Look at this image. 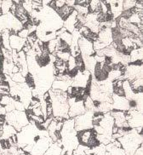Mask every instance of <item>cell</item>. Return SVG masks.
Returning a JSON list of instances; mask_svg holds the SVG:
<instances>
[{
	"mask_svg": "<svg viewBox=\"0 0 143 155\" xmlns=\"http://www.w3.org/2000/svg\"><path fill=\"white\" fill-rule=\"evenodd\" d=\"M57 42H58V39L56 38L55 39L50 40V41L47 43V48H48V50H49V53L50 54H53L55 52L56 45H57Z\"/></svg>",
	"mask_w": 143,
	"mask_h": 155,
	"instance_id": "cell-38",
	"label": "cell"
},
{
	"mask_svg": "<svg viewBox=\"0 0 143 155\" xmlns=\"http://www.w3.org/2000/svg\"><path fill=\"white\" fill-rule=\"evenodd\" d=\"M72 84V80L71 81H63V80H56L53 82L51 85L50 90H56V91H60L67 92L68 87L71 86Z\"/></svg>",
	"mask_w": 143,
	"mask_h": 155,
	"instance_id": "cell-21",
	"label": "cell"
},
{
	"mask_svg": "<svg viewBox=\"0 0 143 155\" xmlns=\"http://www.w3.org/2000/svg\"><path fill=\"white\" fill-rule=\"evenodd\" d=\"M27 42V39L20 38L17 35H10L9 36V46L11 50H16L17 52L22 50L24 45Z\"/></svg>",
	"mask_w": 143,
	"mask_h": 155,
	"instance_id": "cell-17",
	"label": "cell"
},
{
	"mask_svg": "<svg viewBox=\"0 0 143 155\" xmlns=\"http://www.w3.org/2000/svg\"><path fill=\"white\" fill-rule=\"evenodd\" d=\"M17 36L21 38H24V39H27L29 36V31L27 28H22L20 32H18L17 33Z\"/></svg>",
	"mask_w": 143,
	"mask_h": 155,
	"instance_id": "cell-39",
	"label": "cell"
},
{
	"mask_svg": "<svg viewBox=\"0 0 143 155\" xmlns=\"http://www.w3.org/2000/svg\"><path fill=\"white\" fill-rule=\"evenodd\" d=\"M126 155H133L135 150L142 144L143 135H139L135 129H131L125 136L118 139Z\"/></svg>",
	"mask_w": 143,
	"mask_h": 155,
	"instance_id": "cell-2",
	"label": "cell"
},
{
	"mask_svg": "<svg viewBox=\"0 0 143 155\" xmlns=\"http://www.w3.org/2000/svg\"><path fill=\"white\" fill-rule=\"evenodd\" d=\"M2 75H3V74L0 73V79H2ZM2 80H3V79H2Z\"/></svg>",
	"mask_w": 143,
	"mask_h": 155,
	"instance_id": "cell-48",
	"label": "cell"
},
{
	"mask_svg": "<svg viewBox=\"0 0 143 155\" xmlns=\"http://www.w3.org/2000/svg\"><path fill=\"white\" fill-rule=\"evenodd\" d=\"M5 107V110L6 113H10V112H13L15 109V106H14V102L11 103V104H9V105H6L4 107Z\"/></svg>",
	"mask_w": 143,
	"mask_h": 155,
	"instance_id": "cell-42",
	"label": "cell"
},
{
	"mask_svg": "<svg viewBox=\"0 0 143 155\" xmlns=\"http://www.w3.org/2000/svg\"><path fill=\"white\" fill-rule=\"evenodd\" d=\"M96 40L106 46L112 45V43L113 42V38H112V32L111 28L101 29L97 34Z\"/></svg>",
	"mask_w": 143,
	"mask_h": 155,
	"instance_id": "cell-14",
	"label": "cell"
},
{
	"mask_svg": "<svg viewBox=\"0 0 143 155\" xmlns=\"http://www.w3.org/2000/svg\"><path fill=\"white\" fill-rule=\"evenodd\" d=\"M0 150H2V147H1V143H0Z\"/></svg>",
	"mask_w": 143,
	"mask_h": 155,
	"instance_id": "cell-49",
	"label": "cell"
},
{
	"mask_svg": "<svg viewBox=\"0 0 143 155\" xmlns=\"http://www.w3.org/2000/svg\"><path fill=\"white\" fill-rule=\"evenodd\" d=\"M21 5L23 7L24 10L28 13V14H30L32 12V1L31 0H23L21 1Z\"/></svg>",
	"mask_w": 143,
	"mask_h": 155,
	"instance_id": "cell-36",
	"label": "cell"
},
{
	"mask_svg": "<svg viewBox=\"0 0 143 155\" xmlns=\"http://www.w3.org/2000/svg\"><path fill=\"white\" fill-rule=\"evenodd\" d=\"M48 92L50 97L52 114L54 118L60 117L64 119L65 120L69 119L70 118L68 116L69 105L67 103L68 96L67 92L56 91V90H50Z\"/></svg>",
	"mask_w": 143,
	"mask_h": 155,
	"instance_id": "cell-1",
	"label": "cell"
},
{
	"mask_svg": "<svg viewBox=\"0 0 143 155\" xmlns=\"http://www.w3.org/2000/svg\"><path fill=\"white\" fill-rule=\"evenodd\" d=\"M60 141H61L62 148L66 152H73L79 145V142L77 138V131L75 130V129L61 136Z\"/></svg>",
	"mask_w": 143,
	"mask_h": 155,
	"instance_id": "cell-6",
	"label": "cell"
},
{
	"mask_svg": "<svg viewBox=\"0 0 143 155\" xmlns=\"http://www.w3.org/2000/svg\"><path fill=\"white\" fill-rule=\"evenodd\" d=\"M93 116L94 112L92 111H85L83 114L73 118L74 129L77 132L93 129Z\"/></svg>",
	"mask_w": 143,
	"mask_h": 155,
	"instance_id": "cell-5",
	"label": "cell"
},
{
	"mask_svg": "<svg viewBox=\"0 0 143 155\" xmlns=\"http://www.w3.org/2000/svg\"><path fill=\"white\" fill-rule=\"evenodd\" d=\"M112 110H118L123 112H126L129 110V101L125 96H117L113 93L112 96Z\"/></svg>",
	"mask_w": 143,
	"mask_h": 155,
	"instance_id": "cell-12",
	"label": "cell"
},
{
	"mask_svg": "<svg viewBox=\"0 0 143 155\" xmlns=\"http://www.w3.org/2000/svg\"><path fill=\"white\" fill-rule=\"evenodd\" d=\"M14 106L15 109L17 110V111H20V112H25L26 111L25 107L21 101H14Z\"/></svg>",
	"mask_w": 143,
	"mask_h": 155,
	"instance_id": "cell-40",
	"label": "cell"
},
{
	"mask_svg": "<svg viewBox=\"0 0 143 155\" xmlns=\"http://www.w3.org/2000/svg\"><path fill=\"white\" fill-rule=\"evenodd\" d=\"M1 2H2V1H0V5H1Z\"/></svg>",
	"mask_w": 143,
	"mask_h": 155,
	"instance_id": "cell-52",
	"label": "cell"
},
{
	"mask_svg": "<svg viewBox=\"0 0 143 155\" xmlns=\"http://www.w3.org/2000/svg\"><path fill=\"white\" fill-rule=\"evenodd\" d=\"M130 83V86L132 88L133 91L135 93H138V92H142L143 88V78H139L133 80Z\"/></svg>",
	"mask_w": 143,
	"mask_h": 155,
	"instance_id": "cell-26",
	"label": "cell"
},
{
	"mask_svg": "<svg viewBox=\"0 0 143 155\" xmlns=\"http://www.w3.org/2000/svg\"><path fill=\"white\" fill-rule=\"evenodd\" d=\"M91 74L87 70H84L83 72L79 71L72 79L71 86L73 88H83L85 89L87 87L88 84L91 80Z\"/></svg>",
	"mask_w": 143,
	"mask_h": 155,
	"instance_id": "cell-10",
	"label": "cell"
},
{
	"mask_svg": "<svg viewBox=\"0 0 143 155\" xmlns=\"http://www.w3.org/2000/svg\"><path fill=\"white\" fill-rule=\"evenodd\" d=\"M5 123L13 126L17 132L29 124V120L26 112H20L17 110H14L10 113H6L5 115Z\"/></svg>",
	"mask_w": 143,
	"mask_h": 155,
	"instance_id": "cell-4",
	"label": "cell"
},
{
	"mask_svg": "<svg viewBox=\"0 0 143 155\" xmlns=\"http://www.w3.org/2000/svg\"><path fill=\"white\" fill-rule=\"evenodd\" d=\"M54 141L51 140L50 137H39L37 141L32 144V148L31 153L29 154L31 155H44V153L49 148V147Z\"/></svg>",
	"mask_w": 143,
	"mask_h": 155,
	"instance_id": "cell-9",
	"label": "cell"
},
{
	"mask_svg": "<svg viewBox=\"0 0 143 155\" xmlns=\"http://www.w3.org/2000/svg\"><path fill=\"white\" fill-rule=\"evenodd\" d=\"M66 5L68 6V7H73L75 5V0H68V1H66Z\"/></svg>",
	"mask_w": 143,
	"mask_h": 155,
	"instance_id": "cell-43",
	"label": "cell"
},
{
	"mask_svg": "<svg viewBox=\"0 0 143 155\" xmlns=\"http://www.w3.org/2000/svg\"><path fill=\"white\" fill-rule=\"evenodd\" d=\"M20 72V70H19V68L17 67V66H15V65L14 68H13V69H12V74H14V73H17Z\"/></svg>",
	"mask_w": 143,
	"mask_h": 155,
	"instance_id": "cell-45",
	"label": "cell"
},
{
	"mask_svg": "<svg viewBox=\"0 0 143 155\" xmlns=\"http://www.w3.org/2000/svg\"><path fill=\"white\" fill-rule=\"evenodd\" d=\"M129 58L130 63H134L136 61H143V48L134 49L129 52Z\"/></svg>",
	"mask_w": 143,
	"mask_h": 155,
	"instance_id": "cell-23",
	"label": "cell"
},
{
	"mask_svg": "<svg viewBox=\"0 0 143 155\" xmlns=\"http://www.w3.org/2000/svg\"><path fill=\"white\" fill-rule=\"evenodd\" d=\"M38 130H39L37 128L36 124H31L22 128L19 132L16 133V147L18 148H23L27 145L33 144L40 137L38 136Z\"/></svg>",
	"mask_w": 143,
	"mask_h": 155,
	"instance_id": "cell-3",
	"label": "cell"
},
{
	"mask_svg": "<svg viewBox=\"0 0 143 155\" xmlns=\"http://www.w3.org/2000/svg\"><path fill=\"white\" fill-rule=\"evenodd\" d=\"M32 113L33 115H35V116H37V117H43V118H44V115H43V113H42L40 107H37V108H35V109H32Z\"/></svg>",
	"mask_w": 143,
	"mask_h": 155,
	"instance_id": "cell-41",
	"label": "cell"
},
{
	"mask_svg": "<svg viewBox=\"0 0 143 155\" xmlns=\"http://www.w3.org/2000/svg\"><path fill=\"white\" fill-rule=\"evenodd\" d=\"M62 151V146H61V141L58 140L56 142H53L49 148L44 153V155H60Z\"/></svg>",
	"mask_w": 143,
	"mask_h": 155,
	"instance_id": "cell-20",
	"label": "cell"
},
{
	"mask_svg": "<svg viewBox=\"0 0 143 155\" xmlns=\"http://www.w3.org/2000/svg\"><path fill=\"white\" fill-rule=\"evenodd\" d=\"M132 100L135 102V106H136L135 110L143 112V92L135 93L134 97Z\"/></svg>",
	"mask_w": 143,
	"mask_h": 155,
	"instance_id": "cell-25",
	"label": "cell"
},
{
	"mask_svg": "<svg viewBox=\"0 0 143 155\" xmlns=\"http://www.w3.org/2000/svg\"><path fill=\"white\" fill-rule=\"evenodd\" d=\"M17 131L15 130V128L8 124L5 123L3 124V130H2V136L0 137V140H8L9 138L16 135Z\"/></svg>",
	"mask_w": 143,
	"mask_h": 155,
	"instance_id": "cell-22",
	"label": "cell"
},
{
	"mask_svg": "<svg viewBox=\"0 0 143 155\" xmlns=\"http://www.w3.org/2000/svg\"><path fill=\"white\" fill-rule=\"evenodd\" d=\"M58 38L60 39H61L62 41L64 42L65 44H67L70 47L71 43H72V33H70L68 32H65L62 34H60Z\"/></svg>",
	"mask_w": 143,
	"mask_h": 155,
	"instance_id": "cell-34",
	"label": "cell"
},
{
	"mask_svg": "<svg viewBox=\"0 0 143 155\" xmlns=\"http://www.w3.org/2000/svg\"><path fill=\"white\" fill-rule=\"evenodd\" d=\"M80 55L82 56H93L96 55V51L93 48V43L84 37H81L78 42Z\"/></svg>",
	"mask_w": 143,
	"mask_h": 155,
	"instance_id": "cell-11",
	"label": "cell"
},
{
	"mask_svg": "<svg viewBox=\"0 0 143 155\" xmlns=\"http://www.w3.org/2000/svg\"><path fill=\"white\" fill-rule=\"evenodd\" d=\"M118 130H119V128L114 125V126L112 127V134H115V133H118Z\"/></svg>",
	"mask_w": 143,
	"mask_h": 155,
	"instance_id": "cell-46",
	"label": "cell"
},
{
	"mask_svg": "<svg viewBox=\"0 0 143 155\" xmlns=\"http://www.w3.org/2000/svg\"><path fill=\"white\" fill-rule=\"evenodd\" d=\"M97 125L101 126L104 130L105 134L106 135H112V127L114 126V119L111 116L110 113H106L103 115L102 119L99 121Z\"/></svg>",
	"mask_w": 143,
	"mask_h": 155,
	"instance_id": "cell-13",
	"label": "cell"
},
{
	"mask_svg": "<svg viewBox=\"0 0 143 155\" xmlns=\"http://www.w3.org/2000/svg\"><path fill=\"white\" fill-rule=\"evenodd\" d=\"M12 5H13V1H10V0L2 1L1 5H0V9H1V11H2V14H8L10 11V8H11Z\"/></svg>",
	"mask_w": 143,
	"mask_h": 155,
	"instance_id": "cell-28",
	"label": "cell"
},
{
	"mask_svg": "<svg viewBox=\"0 0 143 155\" xmlns=\"http://www.w3.org/2000/svg\"><path fill=\"white\" fill-rule=\"evenodd\" d=\"M85 111L86 109L83 105V100H77L73 105L69 107L68 116L70 119H73L80 114H83Z\"/></svg>",
	"mask_w": 143,
	"mask_h": 155,
	"instance_id": "cell-16",
	"label": "cell"
},
{
	"mask_svg": "<svg viewBox=\"0 0 143 155\" xmlns=\"http://www.w3.org/2000/svg\"><path fill=\"white\" fill-rule=\"evenodd\" d=\"M53 54L56 55V58L61 60L64 62H67L71 56V54L69 52H63V51H56V52H54Z\"/></svg>",
	"mask_w": 143,
	"mask_h": 155,
	"instance_id": "cell-31",
	"label": "cell"
},
{
	"mask_svg": "<svg viewBox=\"0 0 143 155\" xmlns=\"http://www.w3.org/2000/svg\"><path fill=\"white\" fill-rule=\"evenodd\" d=\"M84 65V69L87 70L88 72L91 74V76H94L95 73V68H96V61L95 59V56H82Z\"/></svg>",
	"mask_w": 143,
	"mask_h": 155,
	"instance_id": "cell-19",
	"label": "cell"
},
{
	"mask_svg": "<svg viewBox=\"0 0 143 155\" xmlns=\"http://www.w3.org/2000/svg\"><path fill=\"white\" fill-rule=\"evenodd\" d=\"M64 155H73V152H65Z\"/></svg>",
	"mask_w": 143,
	"mask_h": 155,
	"instance_id": "cell-47",
	"label": "cell"
},
{
	"mask_svg": "<svg viewBox=\"0 0 143 155\" xmlns=\"http://www.w3.org/2000/svg\"><path fill=\"white\" fill-rule=\"evenodd\" d=\"M136 1H133V0H126V1H123V11L125 10H130L135 7Z\"/></svg>",
	"mask_w": 143,
	"mask_h": 155,
	"instance_id": "cell-37",
	"label": "cell"
},
{
	"mask_svg": "<svg viewBox=\"0 0 143 155\" xmlns=\"http://www.w3.org/2000/svg\"><path fill=\"white\" fill-rule=\"evenodd\" d=\"M67 32V30H66V28H61L60 29V30H58L57 32H56V37H59L60 35V34H62L63 32Z\"/></svg>",
	"mask_w": 143,
	"mask_h": 155,
	"instance_id": "cell-44",
	"label": "cell"
},
{
	"mask_svg": "<svg viewBox=\"0 0 143 155\" xmlns=\"http://www.w3.org/2000/svg\"><path fill=\"white\" fill-rule=\"evenodd\" d=\"M122 75L123 73L119 70H111L107 74V78L112 82H114L116 80H119Z\"/></svg>",
	"mask_w": 143,
	"mask_h": 155,
	"instance_id": "cell-27",
	"label": "cell"
},
{
	"mask_svg": "<svg viewBox=\"0 0 143 155\" xmlns=\"http://www.w3.org/2000/svg\"><path fill=\"white\" fill-rule=\"evenodd\" d=\"M14 101V99L9 95H4V96H2L0 97V106H2V107L11 104Z\"/></svg>",
	"mask_w": 143,
	"mask_h": 155,
	"instance_id": "cell-33",
	"label": "cell"
},
{
	"mask_svg": "<svg viewBox=\"0 0 143 155\" xmlns=\"http://www.w3.org/2000/svg\"><path fill=\"white\" fill-rule=\"evenodd\" d=\"M123 75L129 82H132L133 80L139 78H143V65L129 63L125 67Z\"/></svg>",
	"mask_w": 143,
	"mask_h": 155,
	"instance_id": "cell-8",
	"label": "cell"
},
{
	"mask_svg": "<svg viewBox=\"0 0 143 155\" xmlns=\"http://www.w3.org/2000/svg\"><path fill=\"white\" fill-rule=\"evenodd\" d=\"M9 77L11 78V80L15 83V84H23V83H26V78H24L22 76V74L20 72L17 73L11 74Z\"/></svg>",
	"mask_w": 143,
	"mask_h": 155,
	"instance_id": "cell-29",
	"label": "cell"
},
{
	"mask_svg": "<svg viewBox=\"0 0 143 155\" xmlns=\"http://www.w3.org/2000/svg\"><path fill=\"white\" fill-rule=\"evenodd\" d=\"M73 9L78 12V14L80 15H83V16H85L86 15L89 13V7L83 6V5H75L73 6Z\"/></svg>",
	"mask_w": 143,
	"mask_h": 155,
	"instance_id": "cell-32",
	"label": "cell"
},
{
	"mask_svg": "<svg viewBox=\"0 0 143 155\" xmlns=\"http://www.w3.org/2000/svg\"><path fill=\"white\" fill-rule=\"evenodd\" d=\"M75 68H77L76 60H75V57L71 55L69 57V59H68V61H67V69L68 72H70V71H72V70H73Z\"/></svg>",
	"mask_w": 143,
	"mask_h": 155,
	"instance_id": "cell-35",
	"label": "cell"
},
{
	"mask_svg": "<svg viewBox=\"0 0 143 155\" xmlns=\"http://www.w3.org/2000/svg\"><path fill=\"white\" fill-rule=\"evenodd\" d=\"M18 155H27V154H25V153H23V154H18Z\"/></svg>",
	"mask_w": 143,
	"mask_h": 155,
	"instance_id": "cell-51",
	"label": "cell"
},
{
	"mask_svg": "<svg viewBox=\"0 0 143 155\" xmlns=\"http://www.w3.org/2000/svg\"><path fill=\"white\" fill-rule=\"evenodd\" d=\"M125 120L130 129L143 126V112L137 110H128L125 112Z\"/></svg>",
	"mask_w": 143,
	"mask_h": 155,
	"instance_id": "cell-7",
	"label": "cell"
},
{
	"mask_svg": "<svg viewBox=\"0 0 143 155\" xmlns=\"http://www.w3.org/2000/svg\"><path fill=\"white\" fill-rule=\"evenodd\" d=\"M122 88L125 93V97L128 101H131L133 99L135 95V92L133 91L132 88L130 86V83L128 80H124L122 83Z\"/></svg>",
	"mask_w": 143,
	"mask_h": 155,
	"instance_id": "cell-24",
	"label": "cell"
},
{
	"mask_svg": "<svg viewBox=\"0 0 143 155\" xmlns=\"http://www.w3.org/2000/svg\"><path fill=\"white\" fill-rule=\"evenodd\" d=\"M78 12L74 9L67 18L63 21V28H66L67 32H72L75 30V24L77 22V16H78Z\"/></svg>",
	"mask_w": 143,
	"mask_h": 155,
	"instance_id": "cell-18",
	"label": "cell"
},
{
	"mask_svg": "<svg viewBox=\"0 0 143 155\" xmlns=\"http://www.w3.org/2000/svg\"><path fill=\"white\" fill-rule=\"evenodd\" d=\"M1 46V45H0ZM0 55H2V54H1V50H0Z\"/></svg>",
	"mask_w": 143,
	"mask_h": 155,
	"instance_id": "cell-50",
	"label": "cell"
},
{
	"mask_svg": "<svg viewBox=\"0 0 143 155\" xmlns=\"http://www.w3.org/2000/svg\"><path fill=\"white\" fill-rule=\"evenodd\" d=\"M109 6V10L114 20L119 18L123 12V1H104Z\"/></svg>",
	"mask_w": 143,
	"mask_h": 155,
	"instance_id": "cell-15",
	"label": "cell"
},
{
	"mask_svg": "<svg viewBox=\"0 0 143 155\" xmlns=\"http://www.w3.org/2000/svg\"><path fill=\"white\" fill-rule=\"evenodd\" d=\"M83 105L86 111H92L95 112V107H94V101L89 96H86L83 100Z\"/></svg>",
	"mask_w": 143,
	"mask_h": 155,
	"instance_id": "cell-30",
	"label": "cell"
}]
</instances>
